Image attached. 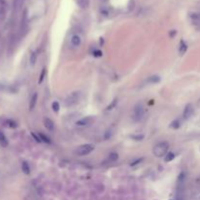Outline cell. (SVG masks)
Here are the masks:
<instances>
[{"mask_svg":"<svg viewBox=\"0 0 200 200\" xmlns=\"http://www.w3.org/2000/svg\"><path fill=\"white\" fill-rule=\"evenodd\" d=\"M168 149H169V143L167 142H160L153 146L152 152L156 157H163L167 154Z\"/></svg>","mask_w":200,"mask_h":200,"instance_id":"1","label":"cell"},{"mask_svg":"<svg viewBox=\"0 0 200 200\" xmlns=\"http://www.w3.org/2000/svg\"><path fill=\"white\" fill-rule=\"evenodd\" d=\"M95 149V146L92 143H85V144H82V146H80L77 147V149L75 150V152L77 155H79V156H84V155H87L89 153H91L92 151L94 150Z\"/></svg>","mask_w":200,"mask_h":200,"instance_id":"2","label":"cell"},{"mask_svg":"<svg viewBox=\"0 0 200 200\" xmlns=\"http://www.w3.org/2000/svg\"><path fill=\"white\" fill-rule=\"evenodd\" d=\"M80 92H72L71 94L68 95L66 99L65 100V106H72L76 105L79 102L80 99Z\"/></svg>","mask_w":200,"mask_h":200,"instance_id":"3","label":"cell"},{"mask_svg":"<svg viewBox=\"0 0 200 200\" xmlns=\"http://www.w3.org/2000/svg\"><path fill=\"white\" fill-rule=\"evenodd\" d=\"M193 106H192V105H190V103H188V105L186 106V107H184V113H183V116L184 119H188L192 114H193Z\"/></svg>","mask_w":200,"mask_h":200,"instance_id":"4","label":"cell"},{"mask_svg":"<svg viewBox=\"0 0 200 200\" xmlns=\"http://www.w3.org/2000/svg\"><path fill=\"white\" fill-rule=\"evenodd\" d=\"M92 122H94V118L91 116H87L84 118H81L80 120H78L76 122L77 126H88L92 124Z\"/></svg>","mask_w":200,"mask_h":200,"instance_id":"5","label":"cell"},{"mask_svg":"<svg viewBox=\"0 0 200 200\" xmlns=\"http://www.w3.org/2000/svg\"><path fill=\"white\" fill-rule=\"evenodd\" d=\"M143 113H144V110H143V107L142 105H137L134 109V114H135V117L137 119H141L143 116Z\"/></svg>","mask_w":200,"mask_h":200,"instance_id":"6","label":"cell"},{"mask_svg":"<svg viewBox=\"0 0 200 200\" xmlns=\"http://www.w3.org/2000/svg\"><path fill=\"white\" fill-rule=\"evenodd\" d=\"M43 122H44V126L46 127V129H48L49 131H53L54 130L55 124H54V122L50 119V118H44Z\"/></svg>","mask_w":200,"mask_h":200,"instance_id":"7","label":"cell"},{"mask_svg":"<svg viewBox=\"0 0 200 200\" xmlns=\"http://www.w3.org/2000/svg\"><path fill=\"white\" fill-rule=\"evenodd\" d=\"M190 17L193 24L200 25V13H190Z\"/></svg>","mask_w":200,"mask_h":200,"instance_id":"8","label":"cell"},{"mask_svg":"<svg viewBox=\"0 0 200 200\" xmlns=\"http://www.w3.org/2000/svg\"><path fill=\"white\" fill-rule=\"evenodd\" d=\"M70 41H71V44L73 46H79L80 45V43H81V38H80V36L79 35H77V34H74V35H72L71 36V39H70Z\"/></svg>","mask_w":200,"mask_h":200,"instance_id":"9","label":"cell"},{"mask_svg":"<svg viewBox=\"0 0 200 200\" xmlns=\"http://www.w3.org/2000/svg\"><path fill=\"white\" fill-rule=\"evenodd\" d=\"M187 43L184 42V40H181L180 45H179V53H180L181 55H184V54L187 52Z\"/></svg>","mask_w":200,"mask_h":200,"instance_id":"10","label":"cell"},{"mask_svg":"<svg viewBox=\"0 0 200 200\" xmlns=\"http://www.w3.org/2000/svg\"><path fill=\"white\" fill-rule=\"evenodd\" d=\"M37 98H38L37 94H36V93L33 94V96L30 99V103H29V109H30V110H32L33 109H34V106L36 105V102H37Z\"/></svg>","mask_w":200,"mask_h":200,"instance_id":"11","label":"cell"},{"mask_svg":"<svg viewBox=\"0 0 200 200\" xmlns=\"http://www.w3.org/2000/svg\"><path fill=\"white\" fill-rule=\"evenodd\" d=\"M76 2H77V4H78V6L80 7V8H82V9L88 8L89 3H90L89 0H76Z\"/></svg>","mask_w":200,"mask_h":200,"instance_id":"12","label":"cell"},{"mask_svg":"<svg viewBox=\"0 0 200 200\" xmlns=\"http://www.w3.org/2000/svg\"><path fill=\"white\" fill-rule=\"evenodd\" d=\"M117 159H118V154L115 153V152H112V153H110L109 155V157L106 158V162H109V163H110V162H115Z\"/></svg>","mask_w":200,"mask_h":200,"instance_id":"13","label":"cell"},{"mask_svg":"<svg viewBox=\"0 0 200 200\" xmlns=\"http://www.w3.org/2000/svg\"><path fill=\"white\" fill-rule=\"evenodd\" d=\"M22 170H23V172L25 174H27V175L30 174V167H29L28 162H25V161L23 162V164H22Z\"/></svg>","mask_w":200,"mask_h":200,"instance_id":"14","label":"cell"},{"mask_svg":"<svg viewBox=\"0 0 200 200\" xmlns=\"http://www.w3.org/2000/svg\"><path fill=\"white\" fill-rule=\"evenodd\" d=\"M159 81H160V77L158 75H152L147 78V82L149 83H151V84H155V83H158Z\"/></svg>","mask_w":200,"mask_h":200,"instance_id":"15","label":"cell"},{"mask_svg":"<svg viewBox=\"0 0 200 200\" xmlns=\"http://www.w3.org/2000/svg\"><path fill=\"white\" fill-rule=\"evenodd\" d=\"M181 126V121L179 119H175L171 122V124H170V127L173 128V129H179Z\"/></svg>","mask_w":200,"mask_h":200,"instance_id":"16","label":"cell"},{"mask_svg":"<svg viewBox=\"0 0 200 200\" xmlns=\"http://www.w3.org/2000/svg\"><path fill=\"white\" fill-rule=\"evenodd\" d=\"M36 60H37V54L35 53V52H32L30 54V58H29V62H30V65H34Z\"/></svg>","mask_w":200,"mask_h":200,"instance_id":"17","label":"cell"},{"mask_svg":"<svg viewBox=\"0 0 200 200\" xmlns=\"http://www.w3.org/2000/svg\"><path fill=\"white\" fill-rule=\"evenodd\" d=\"M0 143H1L3 146H7V144H8V142H7L6 137L1 132H0Z\"/></svg>","mask_w":200,"mask_h":200,"instance_id":"18","label":"cell"},{"mask_svg":"<svg viewBox=\"0 0 200 200\" xmlns=\"http://www.w3.org/2000/svg\"><path fill=\"white\" fill-rule=\"evenodd\" d=\"M175 158V154H174L173 152H169V153H167L165 155V162H170V161H172L173 159Z\"/></svg>","mask_w":200,"mask_h":200,"instance_id":"19","label":"cell"},{"mask_svg":"<svg viewBox=\"0 0 200 200\" xmlns=\"http://www.w3.org/2000/svg\"><path fill=\"white\" fill-rule=\"evenodd\" d=\"M39 138H40V140H41V142H45V143H51V140L48 138L47 136H45L44 134H41V133H39Z\"/></svg>","mask_w":200,"mask_h":200,"instance_id":"20","label":"cell"},{"mask_svg":"<svg viewBox=\"0 0 200 200\" xmlns=\"http://www.w3.org/2000/svg\"><path fill=\"white\" fill-rule=\"evenodd\" d=\"M6 124H7V126H8V127H11V128H16L17 126H18V124L14 120H7L6 121Z\"/></svg>","mask_w":200,"mask_h":200,"instance_id":"21","label":"cell"},{"mask_svg":"<svg viewBox=\"0 0 200 200\" xmlns=\"http://www.w3.org/2000/svg\"><path fill=\"white\" fill-rule=\"evenodd\" d=\"M52 109H53L54 112H58L59 110H60V103H59L58 102H54L53 103H52Z\"/></svg>","mask_w":200,"mask_h":200,"instance_id":"22","label":"cell"},{"mask_svg":"<svg viewBox=\"0 0 200 200\" xmlns=\"http://www.w3.org/2000/svg\"><path fill=\"white\" fill-rule=\"evenodd\" d=\"M116 103H117V100H116V99H115V100H113L112 103H110L109 106H107V107H106V110H110V109H112L113 107L116 106Z\"/></svg>","mask_w":200,"mask_h":200,"instance_id":"23","label":"cell"},{"mask_svg":"<svg viewBox=\"0 0 200 200\" xmlns=\"http://www.w3.org/2000/svg\"><path fill=\"white\" fill-rule=\"evenodd\" d=\"M45 73H46V68H43V69H42L41 74H40L39 81H38L39 83H42V81H43V79H44V77H45Z\"/></svg>","mask_w":200,"mask_h":200,"instance_id":"24","label":"cell"},{"mask_svg":"<svg viewBox=\"0 0 200 200\" xmlns=\"http://www.w3.org/2000/svg\"><path fill=\"white\" fill-rule=\"evenodd\" d=\"M133 139H135L136 141H141L143 139V135H136V136H132Z\"/></svg>","mask_w":200,"mask_h":200,"instance_id":"25","label":"cell"},{"mask_svg":"<svg viewBox=\"0 0 200 200\" xmlns=\"http://www.w3.org/2000/svg\"><path fill=\"white\" fill-rule=\"evenodd\" d=\"M31 135H32V137H33V138L35 139V141H36V142H38V143H40V142H41V140H40L39 136H36V135L34 134V133H32Z\"/></svg>","mask_w":200,"mask_h":200,"instance_id":"26","label":"cell"},{"mask_svg":"<svg viewBox=\"0 0 200 200\" xmlns=\"http://www.w3.org/2000/svg\"><path fill=\"white\" fill-rule=\"evenodd\" d=\"M94 55L96 57H100V56H102V52L101 51H95L94 52Z\"/></svg>","mask_w":200,"mask_h":200,"instance_id":"27","label":"cell"},{"mask_svg":"<svg viewBox=\"0 0 200 200\" xmlns=\"http://www.w3.org/2000/svg\"><path fill=\"white\" fill-rule=\"evenodd\" d=\"M142 160H143V158H142V159H139V160H137V161H135L134 163H132L131 165H132V166H134V165H136V164H138V163H139V162H141Z\"/></svg>","mask_w":200,"mask_h":200,"instance_id":"28","label":"cell"},{"mask_svg":"<svg viewBox=\"0 0 200 200\" xmlns=\"http://www.w3.org/2000/svg\"><path fill=\"white\" fill-rule=\"evenodd\" d=\"M171 200H177V199H171Z\"/></svg>","mask_w":200,"mask_h":200,"instance_id":"29","label":"cell"}]
</instances>
